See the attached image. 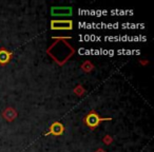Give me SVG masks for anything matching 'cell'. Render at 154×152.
Returning <instances> with one entry per match:
<instances>
[{"instance_id":"obj_1","label":"cell","mask_w":154,"mask_h":152,"mask_svg":"<svg viewBox=\"0 0 154 152\" xmlns=\"http://www.w3.org/2000/svg\"><path fill=\"white\" fill-rule=\"evenodd\" d=\"M52 29L54 30H70L72 29V21H52Z\"/></svg>"},{"instance_id":"obj_2","label":"cell","mask_w":154,"mask_h":152,"mask_svg":"<svg viewBox=\"0 0 154 152\" xmlns=\"http://www.w3.org/2000/svg\"><path fill=\"white\" fill-rule=\"evenodd\" d=\"M108 119H110V118H100L97 114L91 113L87 116V124L93 128V127H96L99 124V122H101V120H108Z\"/></svg>"},{"instance_id":"obj_3","label":"cell","mask_w":154,"mask_h":152,"mask_svg":"<svg viewBox=\"0 0 154 152\" xmlns=\"http://www.w3.org/2000/svg\"><path fill=\"white\" fill-rule=\"evenodd\" d=\"M72 14V9L71 8H54L52 9V15H71Z\"/></svg>"},{"instance_id":"obj_4","label":"cell","mask_w":154,"mask_h":152,"mask_svg":"<svg viewBox=\"0 0 154 152\" xmlns=\"http://www.w3.org/2000/svg\"><path fill=\"white\" fill-rule=\"evenodd\" d=\"M10 57H11V55L9 52L5 51V50L0 51V64H7L10 60Z\"/></svg>"},{"instance_id":"obj_5","label":"cell","mask_w":154,"mask_h":152,"mask_svg":"<svg viewBox=\"0 0 154 152\" xmlns=\"http://www.w3.org/2000/svg\"><path fill=\"white\" fill-rule=\"evenodd\" d=\"M51 132L54 133V134H56V135L60 134V133L62 132V126L60 124H58V123H56L54 126H52Z\"/></svg>"}]
</instances>
